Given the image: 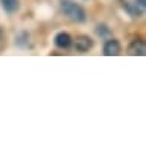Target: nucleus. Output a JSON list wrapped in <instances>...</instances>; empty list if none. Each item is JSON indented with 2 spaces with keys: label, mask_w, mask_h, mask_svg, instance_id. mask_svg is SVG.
Returning a JSON list of instances; mask_svg holds the SVG:
<instances>
[{
  "label": "nucleus",
  "mask_w": 146,
  "mask_h": 146,
  "mask_svg": "<svg viewBox=\"0 0 146 146\" xmlns=\"http://www.w3.org/2000/svg\"><path fill=\"white\" fill-rule=\"evenodd\" d=\"M61 11L64 12V15H67V18H70L72 21L82 23L85 21V11L81 5H78L73 0H62L61 2Z\"/></svg>",
  "instance_id": "obj_1"
},
{
  "label": "nucleus",
  "mask_w": 146,
  "mask_h": 146,
  "mask_svg": "<svg viewBox=\"0 0 146 146\" xmlns=\"http://www.w3.org/2000/svg\"><path fill=\"white\" fill-rule=\"evenodd\" d=\"M123 9L131 17H141L146 9V0H120Z\"/></svg>",
  "instance_id": "obj_2"
},
{
  "label": "nucleus",
  "mask_w": 146,
  "mask_h": 146,
  "mask_svg": "<svg viewBox=\"0 0 146 146\" xmlns=\"http://www.w3.org/2000/svg\"><path fill=\"white\" fill-rule=\"evenodd\" d=\"M93 47V40L88 35H78L75 40V49L81 53H85Z\"/></svg>",
  "instance_id": "obj_3"
},
{
  "label": "nucleus",
  "mask_w": 146,
  "mask_h": 146,
  "mask_svg": "<svg viewBox=\"0 0 146 146\" xmlns=\"http://www.w3.org/2000/svg\"><path fill=\"white\" fill-rule=\"evenodd\" d=\"M128 53L132 55V56H145V53H146V44H145V41L140 40V38L134 40L129 44V47H128Z\"/></svg>",
  "instance_id": "obj_4"
},
{
  "label": "nucleus",
  "mask_w": 146,
  "mask_h": 146,
  "mask_svg": "<svg viewBox=\"0 0 146 146\" xmlns=\"http://www.w3.org/2000/svg\"><path fill=\"white\" fill-rule=\"evenodd\" d=\"M104 53L107 55V56H117V55L120 53V43L114 38L108 40L107 43L104 44Z\"/></svg>",
  "instance_id": "obj_5"
},
{
  "label": "nucleus",
  "mask_w": 146,
  "mask_h": 146,
  "mask_svg": "<svg viewBox=\"0 0 146 146\" xmlns=\"http://www.w3.org/2000/svg\"><path fill=\"white\" fill-rule=\"evenodd\" d=\"M55 44L58 46L59 49H68L72 46V36L67 32H59L55 36Z\"/></svg>",
  "instance_id": "obj_6"
},
{
  "label": "nucleus",
  "mask_w": 146,
  "mask_h": 146,
  "mask_svg": "<svg viewBox=\"0 0 146 146\" xmlns=\"http://www.w3.org/2000/svg\"><path fill=\"white\" fill-rule=\"evenodd\" d=\"M2 2V6L6 12L12 14V12H17L18 11V6H20V3H18V0H0Z\"/></svg>",
  "instance_id": "obj_7"
},
{
  "label": "nucleus",
  "mask_w": 146,
  "mask_h": 146,
  "mask_svg": "<svg viewBox=\"0 0 146 146\" xmlns=\"http://www.w3.org/2000/svg\"><path fill=\"white\" fill-rule=\"evenodd\" d=\"M96 34L100 35V36H107L110 34V29L105 25H99L98 27H96Z\"/></svg>",
  "instance_id": "obj_8"
},
{
  "label": "nucleus",
  "mask_w": 146,
  "mask_h": 146,
  "mask_svg": "<svg viewBox=\"0 0 146 146\" xmlns=\"http://www.w3.org/2000/svg\"><path fill=\"white\" fill-rule=\"evenodd\" d=\"M2 38H3V31L0 29V40H2Z\"/></svg>",
  "instance_id": "obj_9"
}]
</instances>
